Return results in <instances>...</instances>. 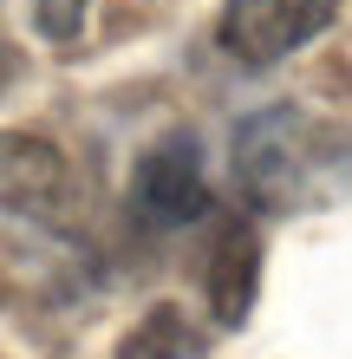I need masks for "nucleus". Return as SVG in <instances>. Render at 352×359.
<instances>
[{
  "mask_svg": "<svg viewBox=\"0 0 352 359\" xmlns=\"http://www.w3.org/2000/svg\"><path fill=\"white\" fill-rule=\"evenodd\" d=\"M255 281H261V242L248 222H222V236L209 248V307L222 327H241L255 307Z\"/></svg>",
  "mask_w": 352,
  "mask_h": 359,
  "instance_id": "20e7f679",
  "label": "nucleus"
},
{
  "mask_svg": "<svg viewBox=\"0 0 352 359\" xmlns=\"http://www.w3.org/2000/svg\"><path fill=\"white\" fill-rule=\"evenodd\" d=\"M7 79H13V53L0 46V86H7Z\"/></svg>",
  "mask_w": 352,
  "mask_h": 359,
  "instance_id": "0eeeda50",
  "label": "nucleus"
},
{
  "mask_svg": "<svg viewBox=\"0 0 352 359\" xmlns=\"http://www.w3.org/2000/svg\"><path fill=\"white\" fill-rule=\"evenodd\" d=\"M59 183H66V157L46 137H0V196L7 203H20V209L52 203Z\"/></svg>",
  "mask_w": 352,
  "mask_h": 359,
  "instance_id": "39448f33",
  "label": "nucleus"
},
{
  "mask_svg": "<svg viewBox=\"0 0 352 359\" xmlns=\"http://www.w3.org/2000/svg\"><path fill=\"white\" fill-rule=\"evenodd\" d=\"M131 216L150 229H183L196 216H209V183H202V157L196 137H163L137 157L131 170Z\"/></svg>",
  "mask_w": 352,
  "mask_h": 359,
  "instance_id": "7ed1b4c3",
  "label": "nucleus"
},
{
  "mask_svg": "<svg viewBox=\"0 0 352 359\" xmlns=\"http://www.w3.org/2000/svg\"><path fill=\"white\" fill-rule=\"evenodd\" d=\"M235 183L255 209H320L352 183V137L294 104L255 111L235 131Z\"/></svg>",
  "mask_w": 352,
  "mask_h": 359,
  "instance_id": "f257e3e1",
  "label": "nucleus"
},
{
  "mask_svg": "<svg viewBox=\"0 0 352 359\" xmlns=\"http://www.w3.org/2000/svg\"><path fill=\"white\" fill-rule=\"evenodd\" d=\"M190 353H202V340L190 333V320H183L176 307H150V313H143V327L124 340L118 359H190Z\"/></svg>",
  "mask_w": 352,
  "mask_h": 359,
  "instance_id": "423d86ee",
  "label": "nucleus"
},
{
  "mask_svg": "<svg viewBox=\"0 0 352 359\" xmlns=\"http://www.w3.org/2000/svg\"><path fill=\"white\" fill-rule=\"evenodd\" d=\"M333 13H339V0H222L216 39L241 66H274L294 46L320 39L333 27Z\"/></svg>",
  "mask_w": 352,
  "mask_h": 359,
  "instance_id": "f03ea898",
  "label": "nucleus"
}]
</instances>
